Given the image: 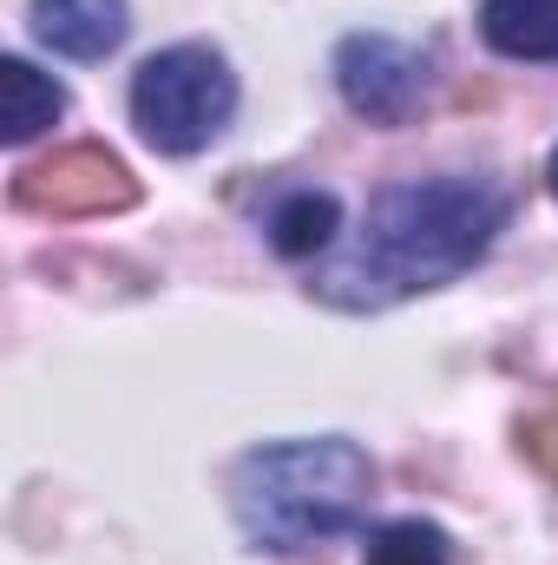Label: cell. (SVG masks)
Listing matches in <instances>:
<instances>
[{
  "mask_svg": "<svg viewBox=\"0 0 558 565\" xmlns=\"http://www.w3.org/2000/svg\"><path fill=\"white\" fill-rule=\"evenodd\" d=\"M513 198L493 178H408L388 184L348 250L315 270V296L335 309H388L420 289L466 277L506 231Z\"/></svg>",
  "mask_w": 558,
  "mask_h": 565,
  "instance_id": "obj_1",
  "label": "cell"
},
{
  "mask_svg": "<svg viewBox=\"0 0 558 565\" xmlns=\"http://www.w3.org/2000/svg\"><path fill=\"white\" fill-rule=\"evenodd\" d=\"M375 500V460L342 440H270L250 447L230 473V513L250 546L264 553H302L335 533H348Z\"/></svg>",
  "mask_w": 558,
  "mask_h": 565,
  "instance_id": "obj_2",
  "label": "cell"
},
{
  "mask_svg": "<svg viewBox=\"0 0 558 565\" xmlns=\"http://www.w3.org/2000/svg\"><path fill=\"white\" fill-rule=\"evenodd\" d=\"M237 113V73L217 46H164L132 73V126L151 151L164 158H191L211 139H224Z\"/></svg>",
  "mask_w": 558,
  "mask_h": 565,
  "instance_id": "obj_3",
  "label": "cell"
},
{
  "mask_svg": "<svg viewBox=\"0 0 558 565\" xmlns=\"http://www.w3.org/2000/svg\"><path fill=\"white\" fill-rule=\"evenodd\" d=\"M13 204H26L40 217H106V211L139 204V184L106 145H66L46 164L13 178Z\"/></svg>",
  "mask_w": 558,
  "mask_h": 565,
  "instance_id": "obj_4",
  "label": "cell"
},
{
  "mask_svg": "<svg viewBox=\"0 0 558 565\" xmlns=\"http://www.w3.org/2000/svg\"><path fill=\"white\" fill-rule=\"evenodd\" d=\"M335 86H342V99L362 119L408 126L415 106L427 99V60H420L408 40H395V33H355L335 53Z\"/></svg>",
  "mask_w": 558,
  "mask_h": 565,
  "instance_id": "obj_5",
  "label": "cell"
},
{
  "mask_svg": "<svg viewBox=\"0 0 558 565\" xmlns=\"http://www.w3.org/2000/svg\"><path fill=\"white\" fill-rule=\"evenodd\" d=\"M26 26L40 46H53L66 60H106L126 46L132 13H126V0H33Z\"/></svg>",
  "mask_w": 558,
  "mask_h": 565,
  "instance_id": "obj_6",
  "label": "cell"
},
{
  "mask_svg": "<svg viewBox=\"0 0 558 565\" xmlns=\"http://www.w3.org/2000/svg\"><path fill=\"white\" fill-rule=\"evenodd\" d=\"M480 33L506 60H558V0H480Z\"/></svg>",
  "mask_w": 558,
  "mask_h": 565,
  "instance_id": "obj_7",
  "label": "cell"
},
{
  "mask_svg": "<svg viewBox=\"0 0 558 565\" xmlns=\"http://www.w3.org/2000/svg\"><path fill=\"white\" fill-rule=\"evenodd\" d=\"M60 113H66L60 79H46V73L26 66V60H0V139L7 145L40 139Z\"/></svg>",
  "mask_w": 558,
  "mask_h": 565,
  "instance_id": "obj_8",
  "label": "cell"
},
{
  "mask_svg": "<svg viewBox=\"0 0 558 565\" xmlns=\"http://www.w3.org/2000/svg\"><path fill=\"white\" fill-rule=\"evenodd\" d=\"M335 231H342V204L329 191H289L277 211H270V244H277V257H289V264L322 257L335 244Z\"/></svg>",
  "mask_w": 558,
  "mask_h": 565,
  "instance_id": "obj_9",
  "label": "cell"
},
{
  "mask_svg": "<svg viewBox=\"0 0 558 565\" xmlns=\"http://www.w3.org/2000/svg\"><path fill=\"white\" fill-rule=\"evenodd\" d=\"M362 565H453V546L433 520H395L368 540Z\"/></svg>",
  "mask_w": 558,
  "mask_h": 565,
  "instance_id": "obj_10",
  "label": "cell"
},
{
  "mask_svg": "<svg viewBox=\"0 0 558 565\" xmlns=\"http://www.w3.org/2000/svg\"><path fill=\"white\" fill-rule=\"evenodd\" d=\"M519 440H526V454H533V467L546 473L558 487V408H546V415H533V422L519 427Z\"/></svg>",
  "mask_w": 558,
  "mask_h": 565,
  "instance_id": "obj_11",
  "label": "cell"
},
{
  "mask_svg": "<svg viewBox=\"0 0 558 565\" xmlns=\"http://www.w3.org/2000/svg\"><path fill=\"white\" fill-rule=\"evenodd\" d=\"M546 184H552V191H558V151H552V164H546Z\"/></svg>",
  "mask_w": 558,
  "mask_h": 565,
  "instance_id": "obj_12",
  "label": "cell"
}]
</instances>
